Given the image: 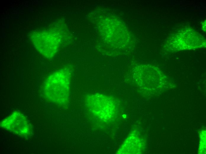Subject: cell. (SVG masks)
I'll return each mask as SVG.
<instances>
[{"label": "cell", "mask_w": 206, "mask_h": 154, "mask_svg": "<svg viewBox=\"0 0 206 154\" xmlns=\"http://www.w3.org/2000/svg\"><path fill=\"white\" fill-rule=\"evenodd\" d=\"M71 72L64 69L56 71L47 78L44 92L47 99L60 105L65 103L69 99Z\"/></svg>", "instance_id": "obj_1"}, {"label": "cell", "mask_w": 206, "mask_h": 154, "mask_svg": "<svg viewBox=\"0 0 206 154\" xmlns=\"http://www.w3.org/2000/svg\"><path fill=\"white\" fill-rule=\"evenodd\" d=\"M85 102L90 111L103 121H109L116 115L117 104L111 97L100 94H90L86 97Z\"/></svg>", "instance_id": "obj_2"}, {"label": "cell", "mask_w": 206, "mask_h": 154, "mask_svg": "<svg viewBox=\"0 0 206 154\" xmlns=\"http://www.w3.org/2000/svg\"><path fill=\"white\" fill-rule=\"evenodd\" d=\"M2 127L21 136L29 135L31 126L25 117L18 112H15L4 119L1 123Z\"/></svg>", "instance_id": "obj_3"}, {"label": "cell", "mask_w": 206, "mask_h": 154, "mask_svg": "<svg viewBox=\"0 0 206 154\" xmlns=\"http://www.w3.org/2000/svg\"><path fill=\"white\" fill-rule=\"evenodd\" d=\"M139 138L135 133L131 134L124 142L119 150V153H137L139 144Z\"/></svg>", "instance_id": "obj_4"}]
</instances>
